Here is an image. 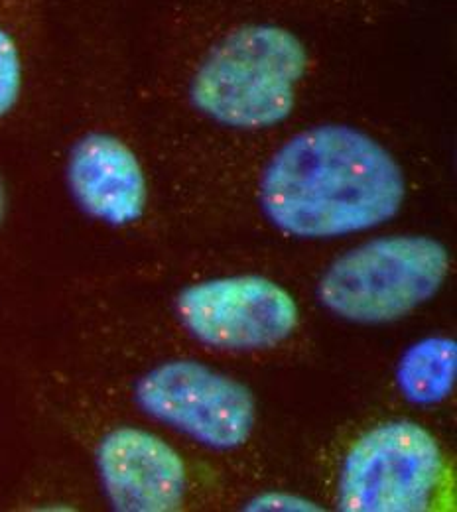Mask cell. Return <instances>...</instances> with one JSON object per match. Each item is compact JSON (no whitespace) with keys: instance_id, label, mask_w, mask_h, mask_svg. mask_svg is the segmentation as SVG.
Instances as JSON below:
<instances>
[{"instance_id":"52a82bcc","label":"cell","mask_w":457,"mask_h":512,"mask_svg":"<svg viewBox=\"0 0 457 512\" xmlns=\"http://www.w3.org/2000/svg\"><path fill=\"white\" fill-rule=\"evenodd\" d=\"M67 192L93 221L131 227L150 205V182L142 158L117 130L93 127L67 148Z\"/></svg>"},{"instance_id":"9c48e42d","label":"cell","mask_w":457,"mask_h":512,"mask_svg":"<svg viewBox=\"0 0 457 512\" xmlns=\"http://www.w3.org/2000/svg\"><path fill=\"white\" fill-rule=\"evenodd\" d=\"M54 32V0H0V121L24 95L34 54Z\"/></svg>"},{"instance_id":"8992f818","label":"cell","mask_w":457,"mask_h":512,"mask_svg":"<svg viewBox=\"0 0 457 512\" xmlns=\"http://www.w3.org/2000/svg\"><path fill=\"white\" fill-rule=\"evenodd\" d=\"M178 314L199 341L219 349L272 347L298 325L294 298L262 276L194 284L180 294Z\"/></svg>"},{"instance_id":"277c9868","label":"cell","mask_w":457,"mask_h":512,"mask_svg":"<svg viewBox=\"0 0 457 512\" xmlns=\"http://www.w3.org/2000/svg\"><path fill=\"white\" fill-rule=\"evenodd\" d=\"M442 475L444 457L434 436L414 422H389L367 432L347 453L339 509L428 511Z\"/></svg>"},{"instance_id":"7c38bea8","label":"cell","mask_w":457,"mask_h":512,"mask_svg":"<svg viewBox=\"0 0 457 512\" xmlns=\"http://www.w3.org/2000/svg\"><path fill=\"white\" fill-rule=\"evenodd\" d=\"M247 511H318V507L286 493H266L255 499Z\"/></svg>"},{"instance_id":"8fae6325","label":"cell","mask_w":457,"mask_h":512,"mask_svg":"<svg viewBox=\"0 0 457 512\" xmlns=\"http://www.w3.org/2000/svg\"><path fill=\"white\" fill-rule=\"evenodd\" d=\"M320 26L347 30L383 26L406 12L410 0H241Z\"/></svg>"},{"instance_id":"ba28073f","label":"cell","mask_w":457,"mask_h":512,"mask_svg":"<svg viewBox=\"0 0 457 512\" xmlns=\"http://www.w3.org/2000/svg\"><path fill=\"white\" fill-rule=\"evenodd\" d=\"M111 505L123 512H172L184 503L186 467L176 449L138 428H117L97 449Z\"/></svg>"},{"instance_id":"30bf717a","label":"cell","mask_w":457,"mask_h":512,"mask_svg":"<svg viewBox=\"0 0 457 512\" xmlns=\"http://www.w3.org/2000/svg\"><path fill=\"white\" fill-rule=\"evenodd\" d=\"M456 373V341L448 337H428L402 355L396 381L400 392L410 402L436 404L454 390Z\"/></svg>"},{"instance_id":"7a4b0ae2","label":"cell","mask_w":457,"mask_h":512,"mask_svg":"<svg viewBox=\"0 0 457 512\" xmlns=\"http://www.w3.org/2000/svg\"><path fill=\"white\" fill-rule=\"evenodd\" d=\"M253 195L278 231L333 239L396 217L408 195V176L400 158L369 130L318 123L274 144L255 172Z\"/></svg>"},{"instance_id":"4fadbf2b","label":"cell","mask_w":457,"mask_h":512,"mask_svg":"<svg viewBox=\"0 0 457 512\" xmlns=\"http://www.w3.org/2000/svg\"><path fill=\"white\" fill-rule=\"evenodd\" d=\"M6 213H8V190H6V184H4V180L0 176V227H2V223L6 219Z\"/></svg>"},{"instance_id":"3957f363","label":"cell","mask_w":457,"mask_h":512,"mask_svg":"<svg viewBox=\"0 0 457 512\" xmlns=\"http://www.w3.org/2000/svg\"><path fill=\"white\" fill-rule=\"evenodd\" d=\"M450 272L448 249L430 237L373 239L337 258L320 282V300L335 316L385 323L428 302Z\"/></svg>"},{"instance_id":"6da1fadb","label":"cell","mask_w":457,"mask_h":512,"mask_svg":"<svg viewBox=\"0 0 457 512\" xmlns=\"http://www.w3.org/2000/svg\"><path fill=\"white\" fill-rule=\"evenodd\" d=\"M326 30L241 0H164L150 32L199 119L261 134L292 119Z\"/></svg>"},{"instance_id":"5b68a950","label":"cell","mask_w":457,"mask_h":512,"mask_svg":"<svg viewBox=\"0 0 457 512\" xmlns=\"http://www.w3.org/2000/svg\"><path fill=\"white\" fill-rule=\"evenodd\" d=\"M136 402L209 448H239L255 426L251 390L196 361H172L146 373L136 384Z\"/></svg>"}]
</instances>
